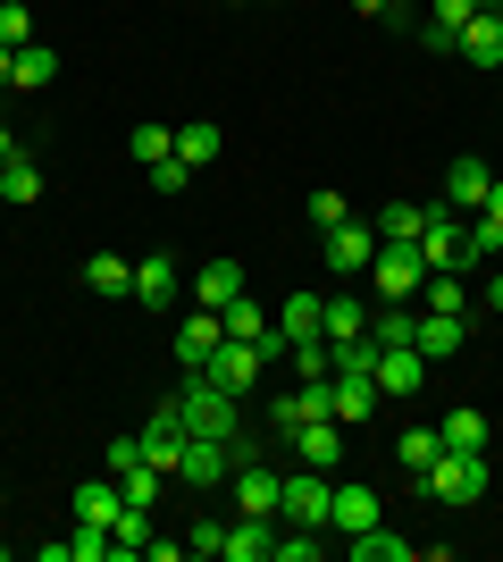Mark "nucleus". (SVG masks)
<instances>
[{
    "label": "nucleus",
    "mask_w": 503,
    "mask_h": 562,
    "mask_svg": "<svg viewBox=\"0 0 503 562\" xmlns=\"http://www.w3.org/2000/svg\"><path fill=\"white\" fill-rule=\"evenodd\" d=\"M420 260L428 269H461V211H445V202H428V227H420Z\"/></svg>",
    "instance_id": "nucleus-12"
},
{
    "label": "nucleus",
    "mask_w": 503,
    "mask_h": 562,
    "mask_svg": "<svg viewBox=\"0 0 503 562\" xmlns=\"http://www.w3.org/2000/svg\"><path fill=\"white\" fill-rule=\"evenodd\" d=\"M0 43H9V50H25V43H34V18H25L18 0H0Z\"/></svg>",
    "instance_id": "nucleus-40"
},
{
    "label": "nucleus",
    "mask_w": 503,
    "mask_h": 562,
    "mask_svg": "<svg viewBox=\"0 0 503 562\" xmlns=\"http://www.w3.org/2000/svg\"><path fill=\"white\" fill-rule=\"evenodd\" d=\"M118 504H126L118 479H84V487L68 495V513H76V520H93V529H110V520H118Z\"/></svg>",
    "instance_id": "nucleus-23"
},
{
    "label": "nucleus",
    "mask_w": 503,
    "mask_h": 562,
    "mask_svg": "<svg viewBox=\"0 0 503 562\" xmlns=\"http://www.w3.org/2000/svg\"><path fill=\"white\" fill-rule=\"evenodd\" d=\"M319 244H328V269H335V278H369V252H378V227H369V218H344V227H328Z\"/></svg>",
    "instance_id": "nucleus-5"
},
{
    "label": "nucleus",
    "mask_w": 503,
    "mask_h": 562,
    "mask_svg": "<svg viewBox=\"0 0 503 562\" xmlns=\"http://www.w3.org/2000/svg\"><path fill=\"white\" fill-rule=\"evenodd\" d=\"M176 294H185V260H176V252L135 260V303H144V311H176Z\"/></svg>",
    "instance_id": "nucleus-7"
},
{
    "label": "nucleus",
    "mask_w": 503,
    "mask_h": 562,
    "mask_svg": "<svg viewBox=\"0 0 503 562\" xmlns=\"http://www.w3.org/2000/svg\"><path fill=\"white\" fill-rule=\"evenodd\" d=\"M218 546H227V529H218V520H193V529H185V554H218Z\"/></svg>",
    "instance_id": "nucleus-43"
},
{
    "label": "nucleus",
    "mask_w": 503,
    "mask_h": 562,
    "mask_svg": "<svg viewBox=\"0 0 503 562\" xmlns=\"http://www.w3.org/2000/svg\"><path fill=\"white\" fill-rule=\"evenodd\" d=\"M68 562H110V529H93V520H76V538H68Z\"/></svg>",
    "instance_id": "nucleus-38"
},
{
    "label": "nucleus",
    "mask_w": 503,
    "mask_h": 562,
    "mask_svg": "<svg viewBox=\"0 0 503 562\" xmlns=\"http://www.w3.org/2000/svg\"><path fill=\"white\" fill-rule=\"evenodd\" d=\"M0 504H9V479H0Z\"/></svg>",
    "instance_id": "nucleus-49"
},
{
    "label": "nucleus",
    "mask_w": 503,
    "mask_h": 562,
    "mask_svg": "<svg viewBox=\"0 0 503 562\" xmlns=\"http://www.w3.org/2000/svg\"><path fill=\"white\" fill-rule=\"evenodd\" d=\"M420 278H428L420 244H395V235H378V252H369V285H378V303H411V294H420Z\"/></svg>",
    "instance_id": "nucleus-3"
},
{
    "label": "nucleus",
    "mask_w": 503,
    "mask_h": 562,
    "mask_svg": "<svg viewBox=\"0 0 503 562\" xmlns=\"http://www.w3.org/2000/svg\"><path fill=\"white\" fill-rule=\"evenodd\" d=\"M328 470H286V495H277V520H286V529H328Z\"/></svg>",
    "instance_id": "nucleus-4"
},
{
    "label": "nucleus",
    "mask_w": 503,
    "mask_h": 562,
    "mask_svg": "<svg viewBox=\"0 0 503 562\" xmlns=\"http://www.w3.org/2000/svg\"><path fill=\"white\" fill-rule=\"evenodd\" d=\"M144 177H151V193H185V177H193V168L176 160V151H168V160H151Z\"/></svg>",
    "instance_id": "nucleus-41"
},
{
    "label": "nucleus",
    "mask_w": 503,
    "mask_h": 562,
    "mask_svg": "<svg viewBox=\"0 0 503 562\" xmlns=\"http://www.w3.org/2000/svg\"><path fill=\"white\" fill-rule=\"evenodd\" d=\"M135 437H144L151 470H176V462H185V412H176V395H168V403H151V420L135 428Z\"/></svg>",
    "instance_id": "nucleus-8"
},
{
    "label": "nucleus",
    "mask_w": 503,
    "mask_h": 562,
    "mask_svg": "<svg viewBox=\"0 0 503 562\" xmlns=\"http://www.w3.org/2000/svg\"><path fill=\"white\" fill-rule=\"evenodd\" d=\"M168 479H185V487H218V479H236V446H227V437H185V462L168 470Z\"/></svg>",
    "instance_id": "nucleus-6"
},
{
    "label": "nucleus",
    "mask_w": 503,
    "mask_h": 562,
    "mask_svg": "<svg viewBox=\"0 0 503 562\" xmlns=\"http://www.w3.org/2000/svg\"><path fill=\"white\" fill-rule=\"evenodd\" d=\"M261 370H268V361H261L252 345H236V336H227V345L210 352V378L227 386V395H252V378H261Z\"/></svg>",
    "instance_id": "nucleus-19"
},
{
    "label": "nucleus",
    "mask_w": 503,
    "mask_h": 562,
    "mask_svg": "<svg viewBox=\"0 0 503 562\" xmlns=\"http://www.w3.org/2000/svg\"><path fill=\"white\" fill-rule=\"evenodd\" d=\"M479 211H487V218H495V227H503V177H495V186H487V202H479Z\"/></svg>",
    "instance_id": "nucleus-44"
},
{
    "label": "nucleus",
    "mask_w": 503,
    "mask_h": 562,
    "mask_svg": "<svg viewBox=\"0 0 503 562\" xmlns=\"http://www.w3.org/2000/svg\"><path fill=\"white\" fill-rule=\"evenodd\" d=\"M0 202H43V160H34L25 143L0 160Z\"/></svg>",
    "instance_id": "nucleus-22"
},
{
    "label": "nucleus",
    "mask_w": 503,
    "mask_h": 562,
    "mask_svg": "<svg viewBox=\"0 0 503 562\" xmlns=\"http://www.w3.org/2000/svg\"><path fill=\"white\" fill-rule=\"evenodd\" d=\"M319 336H328V345H344V336H369V311H361L353 294H328V319H319Z\"/></svg>",
    "instance_id": "nucleus-31"
},
{
    "label": "nucleus",
    "mask_w": 503,
    "mask_h": 562,
    "mask_svg": "<svg viewBox=\"0 0 503 562\" xmlns=\"http://www.w3.org/2000/svg\"><path fill=\"white\" fill-rule=\"evenodd\" d=\"M461 252H470V260H503V227H495V218H461Z\"/></svg>",
    "instance_id": "nucleus-36"
},
{
    "label": "nucleus",
    "mask_w": 503,
    "mask_h": 562,
    "mask_svg": "<svg viewBox=\"0 0 503 562\" xmlns=\"http://www.w3.org/2000/svg\"><path fill=\"white\" fill-rule=\"evenodd\" d=\"M277 495H286V470H268L261 453L236 462V504H243V513H268V520H277Z\"/></svg>",
    "instance_id": "nucleus-15"
},
{
    "label": "nucleus",
    "mask_w": 503,
    "mask_h": 562,
    "mask_svg": "<svg viewBox=\"0 0 503 562\" xmlns=\"http://www.w3.org/2000/svg\"><path fill=\"white\" fill-rule=\"evenodd\" d=\"M411 345H420V361H454L461 345H470V319H461V311H420V328H411Z\"/></svg>",
    "instance_id": "nucleus-9"
},
{
    "label": "nucleus",
    "mask_w": 503,
    "mask_h": 562,
    "mask_svg": "<svg viewBox=\"0 0 503 562\" xmlns=\"http://www.w3.org/2000/svg\"><path fill=\"white\" fill-rule=\"evenodd\" d=\"M369 378H378V395H420V386H428V361H420V345H378Z\"/></svg>",
    "instance_id": "nucleus-10"
},
{
    "label": "nucleus",
    "mask_w": 503,
    "mask_h": 562,
    "mask_svg": "<svg viewBox=\"0 0 503 562\" xmlns=\"http://www.w3.org/2000/svg\"><path fill=\"white\" fill-rule=\"evenodd\" d=\"M487 311H503V269H495V278H487Z\"/></svg>",
    "instance_id": "nucleus-45"
},
{
    "label": "nucleus",
    "mask_w": 503,
    "mask_h": 562,
    "mask_svg": "<svg viewBox=\"0 0 503 562\" xmlns=\"http://www.w3.org/2000/svg\"><path fill=\"white\" fill-rule=\"evenodd\" d=\"M378 378H369V370H353V378H335V386H328V412H335V420H344V428H353V420H369V412H378Z\"/></svg>",
    "instance_id": "nucleus-18"
},
{
    "label": "nucleus",
    "mask_w": 503,
    "mask_h": 562,
    "mask_svg": "<svg viewBox=\"0 0 503 562\" xmlns=\"http://www.w3.org/2000/svg\"><path fill=\"white\" fill-rule=\"evenodd\" d=\"M479 9H487V0H436V18H428V25H445V34H461V25L479 18Z\"/></svg>",
    "instance_id": "nucleus-42"
},
{
    "label": "nucleus",
    "mask_w": 503,
    "mask_h": 562,
    "mask_svg": "<svg viewBox=\"0 0 503 562\" xmlns=\"http://www.w3.org/2000/svg\"><path fill=\"white\" fill-rule=\"evenodd\" d=\"M126 151H135V160H168V151H176V126H135V135H126Z\"/></svg>",
    "instance_id": "nucleus-37"
},
{
    "label": "nucleus",
    "mask_w": 503,
    "mask_h": 562,
    "mask_svg": "<svg viewBox=\"0 0 503 562\" xmlns=\"http://www.w3.org/2000/svg\"><path fill=\"white\" fill-rule=\"evenodd\" d=\"M84 285L118 303V294H135V260H118V252H93V260H84Z\"/></svg>",
    "instance_id": "nucleus-27"
},
{
    "label": "nucleus",
    "mask_w": 503,
    "mask_h": 562,
    "mask_svg": "<svg viewBox=\"0 0 503 562\" xmlns=\"http://www.w3.org/2000/svg\"><path fill=\"white\" fill-rule=\"evenodd\" d=\"M454 50L470 59V68H503V0H487L479 18L454 34Z\"/></svg>",
    "instance_id": "nucleus-11"
},
{
    "label": "nucleus",
    "mask_w": 503,
    "mask_h": 562,
    "mask_svg": "<svg viewBox=\"0 0 503 562\" xmlns=\"http://www.w3.org/2000/svg\"><path fill=\"white\" fill-rule=\"evenodd\" d=\"M344 218H353V202H344V193H328V186H319V193H311V227L328 235V227H344Z\"/></svg>",
    "instance_id": "nucleus-39"
},
{
    "label": "nucleus",
    "mask_w": 503,
    "mask_h": 562,
    "mask_svg": "<svg viewBox=\"0 0 503 562\" xmlns=\"http://www.w3.org/2000/svg\"><path fill=\"white\" fill-rule=\"evenodd\" d=\"M176 412H185V437H236V428H243V395H227L210 370H185Z\"/></svg>",
    "instance_id": "nucleus-1"
},
{
    "label": "nucleus",
    "mask_w": 503,
    "mask_h": 562,
    "mask_svg": "<svg viewBox=\"0 0 503 562\" xmlns=\"http://www.w3.org/2000/svg\"><path fill=\"white\" fill-rule=\"evenodd\" d=\"M328 529H344V538H361V529H378V487H361V479H344V487L328 495Z\"/></svg>",
    "instance_id": "nucleus-16"
},
{
    "label": "nucleus",
    "mask_w": 503,
    "mask_h": 562,
    "mask_svg": "<svg viewBox=\"0 0 503 562\" xmlns=\"http://www.w3.org/2000/svg\"><path fill=\"white\" fill-rule=\"evenodd\" d=\"M243 294V260H202V269H193V303L202 311H227Z\"/></svg>",
    "instance_id": "nucleus-17"
},
{
    "label": "nucleus",
    "mask_w": 503,
    "mask_h": 562,
    "mask_svg": "<svg viewBox=\"0 0 503 562\" xmlns=\"http://www.w3.org/2000/svg\"><path fill=\"white\" fill-rule=\"evenodd\" d=\"M487 479H495V470H487V453H436L428 470H420V495H436V504H479L487 495Z\"/></svg>",
    "instance_id": "nucleus-2"
},
{
    "label": "nucleus",
    "mask_w": 503,
    "mask_h": 562,
    "mask_svg": "<svg viewBox=\"0 0 503 562\" xmlns=\"http://www.w3.org/2000/svg\"><path fill=\"white\" fill-rule=\"evenodd\" d=\"M411 328H420V311H411V303H378V311H369V345H411Z\"/></svg>",
    "instance_id": "nucleus-29"
},
{
    "label": "nucleus",
    "mask_w": 503,
    "mask_h": 562,
    "mask_svg": "<svg viewBox=\"0 0 503 562\" xmlns=\"http://www.w3.org/2000/svg\"><path fill=\"white\" fill-rule=\"evenodd\" d=\"M353 554H361V562H411L420 546H411V538H395V529L378 520V529H361V538H353Z\"/></svg>",
    "instance_id": "nucleus-32"
},
{
    "label": "nucleus",
    "mask_w": 503,
    "mask_h": 562,
    "mask_svg": "<svg viewBox=\"0 0 503 562\" xmlns=\"http://www.w3.org/2000/svg\"><path fill=\"white\" fill-rule=\"evenodd\" d=\"M9 151H18V126H0V160H9Z\"/></svg>",
    "instance_id": "nucleus-46"
},
{
    "label": "nucleus",
    "mask_w": 503,
    "mask_h": 562,
    "mask_svg": "<svg viewBox=\"0 0 503 562\" xmlns=\"http://www.w3.org/2000/svg\"><path fill=\"white\" fill-rule=\"evenodd\" d=\"M487 186H495V168L461 151V160H454V177H445V211H479V202H487Z\"/></svg>",
    "instance_id": "nucleus-21"
},
{
    "label": "nucleus",
    "mask_w": 503,
    "mask_h": 562,
    "mask_svg": "<svg viewBox=\"0 0 503 562\" xmlns=\"http://www.w3.org/2000/svg\"><path fill=\"white\" fill-rule=\"evenodd\" d=\"M395 9H411V0H386V18H395Z\"/></svg>",
    "instance_id": "nucleus-48"
},
{
    "label": "nucleus",
    "mask_w": 503,
    "mask_h": 562,
    "mask_svg": "<svg viewBox=\"0 0 503 562\" xmlns=\"http://www.w3.org/2000/svg\"><path fill=\"white\" fill-rule=\"evenodd\" d=\"M160 487H168V470H151V462L118 470V495H126V504H144V513H151V504H160Z\"/></svg>",
    "instance_id": "nucleus-35"
},
{
    "label": "nucleus",
    "mask_w": 503,
    "mask_h": 562,
    "mask_svg": "<svg viewBox=\"0 0 503 562\" xmlns=\"http://www.w3.org/2000/svg\"><path fill=\"white\" fill-rule=\"evenodd\" d=\"M218 345H227V319L193 303V311H185V328H176V361H185V370H210V352H218Z\"/></svg>",
    "instance_id": "nucleus-13"
},
{
    "label": "nucleus",
    "mask_w": 503,
    "mask_h": 562,
    "mask_svg": "<svg viewBox=\"0 0 503 562\" xmlns=\"http://www.w3.org/2000/svg\"><path fill=\"white\" fill-rule=\"evenodd\" d=\"M436 453H445V437H436V428H403V437H395V462H403L411 479H420V470H428Z\"/></svg>",
    "instance_id": "nucleus-33"
},
{
    "label": "nucleus",
    "mask_w": 503,
    "mask_h": 562,
    "mask_svg": "<svg viewBox=\"0 0 503 562\" xmlns=\"http://www.w3.org/2000/svg\"><path fill=\"white\" fill-rule=\"evenodd\" d=\"M268 546H277V520H268V513H243L236 529H227L218 554H227V562H268Z\"/></svg>",
    "instance_id": "nucleus-20"
},
{
    "label": "nucleus",
    "mask_w": 503,
    "mask_h": 562,
    "mask_svg": "<svg viewBox=\"0 0 503 562\" xmlns=\"http://www.w3.org/2000/svg\"><path fill=\"white\" fill-rule=\"evenodd\" d=\"M50 76H59V50H50V43H25V50H18V68H9V85H25V93H43Z\"/></svg>",
    "instance_id": "nucleus-28"
},
{
    "label": "nucleus",
    "mask_w": 503,
    "mask_h": 562,
    "mask_svg": "<svg viewBox=\"0 0 503 562\" xmlns=\"http://www.w3.org/2000/svg\"><path fill=\"white\" fill-rule=\"evenodd\" d=\"M353 9H361V18H386V0H353Z\"/></svg>",
    "instance_id": "nucleus-47"
},
{
    "label": "nucleus",
    "mask_w": 503,
    "mask_h": 562,
    "mask_svg": "<svg viewBox=\"0 0 503 562\" xmlns=\"http://www.w3.org/2000/svg\"><path fill=\"white\" fill-rule=\"evenodd\" d=\"M319 319H328V303H319V294H286V303H277V336H286V345L319 336Z\"/></svg>",
    "instance_id": "nucleus-25"
},
{
    "label": "nucleus",
    "mask_w": 503,
    "mask_h": 562,
    "mask_svg": "<svg viewBox=\"0 0 503 562\" xmlns=\"http://www.w3.org/2000/svg\"><path fill=\"white\" fill-rule=\"evenodd\" d=\"M218 151H227V135H218L210 117H193V126H176V160H185V168H210Z\"/></svg>",
    "instance_id": "nucleus-26"
},
{
    "label": "nucleus",
    "mask_w": 503,
    "mask_h": 562,
    "mask_svg": "<svg viewBox=\"0 0 503 562\" xmlns=\"http://www.w3.org/2000/svg\"><path fill=\"white\" fill-rule=\"evenodd\" d=\"M436 437H445V453H487V412H470V403H461V412H445V420H436Z\"/></svg>",
    "instance_id": "nucleus-24"
},
{
    "label": "nucleus",
    "mask_w": 503,
    "mask_h": 562,
    "mask_svg": "<svg viewBox=\"0 0 503 562\" xmlns=\"http://www.w3.org/2000/svg\"><path fill=\"white\" fill-rule=\"evenodd\" d=\"M420 227H428V202H386L378 211V235H395V244H420Z\"/></svg>",
    "instance_id": "nucleus-34"
},
{
    "label": "nucleus",
    "mask_w": 503,
    "mask_h": 562,
    "mask_svg": "<svg viewBox=\"0 0 503 562\" xmlns=\"http://www.w3.org/2000/svg\"><path fill=\"white\" fill-rule=\"evenodd\" d=\"M286 446H294V462L335 470V462H344V420H328V412H319V420H302V428H294Z\"/></svg>",
    "instance_id": "nucleus-14"
},
{
    "label": "nucleus",
    "mask_w": 503,
    "mask_h": 562,
    "mask_svg": "<svg viewBox=\"0 0 503 562\" xmlns=\"http://www.w3.org/2000/svg\"><path fill=\"white\" fill-rule=\"evenodd\" d=\"M151 546V513L144 504H118V520H110V554H144Z\"/></svg>",
    "instance_id": "nucleus-30"
}]
</instances>
